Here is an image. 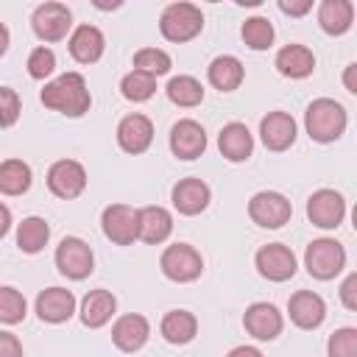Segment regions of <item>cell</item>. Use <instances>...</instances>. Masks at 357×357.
<instances>
[{
	"mask_svg": "<svg viewBox=\"0 0 357 357\" xmlns=\"http://www.w3.org/2000/svg\"><path fill=\"white\" fill-rule=\"evenodd\" d=\"M312 8V0H279V11L287 17H304Z\"/></svg>",
	"mask_w": 357,
	"mask_h": 357,
	"instance_id": "obj_41",
	"label": "cell"
},
{
	"mask_svg": "<svg viewBox=\"0 0 357 357\" xmlns=\"http://www.w3.org/2000/svg\"><path fill=\"white\" fill-rule=\"evenodd\" d=\"M153 142V123L151 117L139 114V112H131L126 114L120 123H117V145L126 151V153H145Z\"/></svg>",
	"mask_w": 357,
	"mask_h": 357,
	"instance_id": "obj_16",
	"label": "cell"
},
{
	"mask_svg": "<svg viewBox=\"0 0 357 357\" xmlns=\"http://www.w3.org/2000/svg\"><path fill=\"white\" fill-rule=\"evenodd\" d=\"M31 28L42 42H61L73 28V11L64 3H42L31 14Z\"/></svg>",
	"mask_w": 357,
	"mask_h": 357,
	"instance_id": "obj_8",
	"label": "cell"
},
{
	"mask_svg": "<svg viewBox=\"0 0 357 357\" xmlns=\"http://www.w3.org/2000/svg\"><path fill=\"white\" fill-rule=\"evenodd\" d=\"M340 301H343V307L346 310H357V273H349L346 279H343V284H340Z\"/></svg>",
	"mask_w": 357,
	"mask_h": 357,
	"instance_id": "obj_39",
	"label": "cell"
},
{
	"mask_svg": "<svg viewBox=\"0 0 357 357\" xmlns=\"http://www.w3.org/2000/svg\"><path fill=\"white\" fill-rule=\"evenodd\" d=\"M70 56L78 61V64H95L103 50H106V39H103V31L95 28V25H78L73 33H70Z\"/></svg>",
	"mask_w": 357,
	"mask_h": 357,
	"instance_id": "obj_22",
	"label": "cell"
},
{
	"mask_svg": "<svg viewBox=\"0 0 357 357\" xmlns=\"http://www.w3.org/2000/svg\"><path fill=\"white\" fill-rule=\"evenodd\" d=\"M100 229L114 245H131L139 240V209L128 204H109L100 212Z\"/></svg>",
	"mask_w": 357,
	"mask_h": 357,
	"instance_id": "obj_6",
	"label": "cell"
},
{
	"mask_svg": "<svg viewBox=\"0 0 357 357\" xmlns=\"http://www.w3.org/2000/svg\"><path fill=\"white\" fill-rule=\"evenodd\" d=\"M304 268L312 279L329 282L346 268V248L332 237H318L304 251Z\"/></svg>",
	"mask_w": 357,
	"mask_h": 357,
	"instance_id": "obj_4",
	"label": "cell"
},
{
	"mask_svg": "<svg viewBox=\"0 0 357 357\" xmlns=\"http://www.w3.org/2000/svg\"><path fill=\"white\" fill-rule=\"evenodd\" d=\"M20 112H22L20 95L11 86H0V128L14 126L20 120Z\"/></svg>",
	"mask_w": 357,
	"mask_h": 357,
	"instance_id": "obj_38",
	"label": "cell"
},
{
	"mask_svg": "<svg viewBox=\"0 0 357 357\" xmlns=\"http://www.w3.org/2000/svg\"><path fill=\"white\" fill-rule=\"evenodd\" d=\"M346 123H349L346 109L332 98H315L304 112V128L310 139L321 145L340 139L346 131Z\"/></svg>",
	"mask_w": 357,
	"mask_h": 357,
	"instance_id": "obj_2",
	"label": "cell"
},
{
	"mask_svg": "<svg viewBox=\"0 0 357 357\" xmlns=\"http://www.w3.org/2000/svg\"><path fill=\"white\" fill-rule=\"evenodd\" d=\"M206 78H209V84H212L215 89H220V92H234V89L243 84L245 70H243V61H240L237 56L223 53V56H215V59L209 61Z\"/></svg>",
	"mask_w": 357,
	"mask_h": 357,
	"instance_id": "obj_26",
	"label": "cell"
},
{
	"mask_svg": "<svg viewBox=\"0 0 357 357\" xmlns=\"http://www.w3.org/2000/svg\"><path fill=\"white\" fill-rule=\"evenodd\" d=\"M170 151L176 159H184V162H192L198 159L204 151H206V131L198 120H178L173 123L170 128Z\"/></svg>",
	"mask_w": 357,
	"mask_h": 357,
	"instance_id": "obj_13",
	"label": "cell"
},
{
	"mask_svg": "<svg viewBox=\"0 0 357 357\" xmlns=\"http://www.w3.org/2000/svg\"><path fill=\"white\" fill-rule=\"evenodd\" d=\"M0 357H22V343L17 335L0 329Z\"/></svg>",
	"mask_w": 357,
	"mask_h": 357,
	"instance_id": "obj_40",
	"label": "cell"
},
{
	"mask_svg": "<svg viewBox=\"0 0 357 357\" xmlns=\"http://www.w3.org/2000/svg\"><path fill=\"white\" fill-rule=\"evenodd\" d=\"M50 240V226L45 218H25L20 226H17V248L22 254H39Z\"/></svg>",
	"mask_w": 357,
	"mask_h": 357,
	"instance_id": "obj_30",
	"label": "cell"
},
{
	"mask_svg": "<svg viewBox=\"0 0 357 357\" xmlns=\"http://www.w3.org/2000/svg\"><path fill=\"white\" fill-rule=\"evenodd\" d=\"M173 231V215L165 206H142L139 209V240L148 245H159Z\"/></svg>",
	"mask_w": 357,
	"mask_h": 357,
	"instance_id": "obj_27",
	"label": "cell"
},
{
	"mask_svg": "<svg viewBox=\"0 0 357 357\" xmlns=\"http://www.w3.org/2000/svg\"><path fill=\"white\" fill-rule=\"evenodd\" d=\"M293 215L290 201L276 190L254 192L248 201V218L262 229H282Z\"/></svg>",
	"mask_w": 357,
	"mask_h": 357,
	"instance_id": "obj_9",
	"label": "cell"
},
{
	"mask_svg": "<svg viewBox=\"0 0 357 357\" xmlns=\"http://www.w3.org/2000/svg\"><path fill=\"white\" fill-rule=\"evenodd\" d=\"M159 268L170 282L187 284V282H195L204 273V257L190 243H173L162 251Z\"/></svg>",
	"mask_w": 357,
	"mask_h": 357,
	"instance_id": "obj_5",
	"label": "cell"
},
{
	"mask_svg": "<svg viewBox=\"0 0 357 357\" xmlns=\"http://www.w3.org/2000/svg\"><path fill=\"white\" fill-rule=\"evenodd\" d=\"M148 337H151V324H148V318L139 315V312H126V315H120V318L114 321V326H112V343H114L120 351H126V354L139 351V349L148 343Z\"/></svg>",
	"mask_w": 357,
	"mask_h": 357,
	"instance_id": "obj_17",
	"label": "cell"
},
{
	"mask_svg": "<svg viewBox=\"0 0 357 357\" xmlns=\"http://www.w3.org/2000/svg\"><path fill=\"white\" fill-rule=\"evenodd\" d=\"M354 22V3L351 0H324L318 6V25L329 36H343Z\"/></svg>",
	"mask_w": 357,
	"mask_h": 357,
	"instance_id": "obj_25",
	"label": "cell"
},
{
	"mask_svg": "<svg viewBox=\"0 0 357 357\" xmlns=\"http://www.w3.org/2000/svg\"><path fill=\"white\" fill-rule=\"evenodd\" d=\"M114 312H117V298H114L109 290H103V287L89 290V293L84 296V301H81V310H78L81 324H84L86 329H100V326H106Z\"/></svg>",
	"mask_w": 357,
	"mask_h": 357,
	"instance_id": "obj_23",
	"label": "cell"
},
{
	"mask_svg": "<svg viewBox=\"0 0 357 357\" xmlns=\"http://www.w3.org/2000/svg\"><path fill=\"white\" fill-rule=\"evenodd\" d=\"M273 64H276V70H279L284 78L298 81V78L312 75V70H315V56H312V50H310L307 45L290 42V45H284V47L276 53Z\"/></svg>",
	"mask_w": 357,
	"mask_h": 357,
	"instance_id": "obj_24",
	"label": "cell"
},
{
	"mask_svg": "<svg viewBox=\"0 0 357 357\" xmlns=\"http://www.w3.org/2000/svg\"><path fill=\"white\" fill-rule=\"evenodd\" d=\"M33 181L31 165L22 159H6L0 162V195H22L28 192Z\"/></svg>",
	"mask_w": 357,
	"mask_h": 357,
	"instance_id": "obj_29",
	"label": "cell"
},
{
	"mask_svg": "<svg viewBox=\"0 0 357 357\" xmlns=\"http://www.w3.org/2000/svg\"><path fill=\"white\" fill-rule=\"evenodd\" d=\"M8 42H11V33H8V28L0 22V59L6 56V50H8Z\"/></svg>",
	"mask_w": 357,
	"mask_h": 357,
	"instance_id": "obj_45",
	"label": "cell"
},
{
	"mask_svg": "<svg viewBox=\"0 0 357 357\" xmlns=\"http://www.w3.org/2000/svg\"><path fill=\"white\" fill-rule=\"evenodd\" d=\"M159 332L167 343L187 346L198 335V318L190 310H170V312H165V318L159 324Z\"/></svg>",
	"mask_w": 357,
	"mask_h": 357,
	"instance_id": "obj_28",
	"label": "cell"
},
{
	"mask_svg": "<svg viewBox=\"0 0 357 357\" xmlns=\"http://www.w3.org/2000/svg\"><path fill=\"white\" fill-rule=\"evenodd\" d=\"M25 315H28V301H25V296H22L17 287L3 284V287H0V324L14 326V324H22Z\"/></svg>",
	"mask_w": 357,
	"mask_h": 357,
	"instance_id": "obj_34",
	"label": "cell"
},
{
	"mask_svg": "<svg viewBox=\"0 0 357 357\" xmlns=\"http://www.w3.org/2000/svg\"><path fill=\"white\" fill-rule=\"evenodd\" d=\"M243 326L257 340H276L284 329V318L271 301H254L243 315Z\"/></svg>",
	"mask_w": 357,
	"mask_h": 357,
	"instance_id": "obj_15",
	"label": "cell"
},
{
	"mask_svg": "<svg viewBox=\"0 0 357 357\" xmlns=\"http://www.w3.org/2000/svg\"><path fill=\"white\" fill-rule=\"evenodd\" d=\"M287 315L298 329H318L326 318V301L312 290H296L287 301Z\"/></svg>",
	"mask_w": 357,
	"mask_h": 357,
	"instance_id": "obj_20",
	"label": "cell"
},
{
	"mask_svg": "<svg viewBox=\"0 0 357 357\" xmlns=\"http://www.w3.org/2000/svg\"><path fill=\"white\" fill-rule=\"evenodd\" d=\"M170 67H173V61H170V56H167L162 47H139V50L134 53V70L148 73V75H153V78L170 73Z\"/></svg>",
	"mask_w": 357,
	"mask_h": 357,
	"instance_id": "obj_35",
	"label": "cell"
},
{
	"mask_svg": "<svg viewBox=\"0 0 357 357\" xmlns=\"http://www.w3.org/2000/svg\"><path fill=\"white\" fill-rule=\"evenodd\" d=\"M204 31V14L195 3H170L159 17V33L167 42H190Z\"/></svg>",
	"mask_w": 357,
	"mask_h": 357,
	"instance_id": "obj_3",
	"label": "cell"
},
{
	"mask_svg": "<svg viewBox=\"0 0 357 357\" xmlns=\"http://www.w3.org/2000/svg\"><path fill=\"white\" fill-rule=\"evenodd\" d=\"M329 357H357V329L354 326H340L329 335L326 343Z\"/></svg>",
	"mask_w": 357,
	"mask_h": 357,
	"instance_id": "obj_37",
	"label": "cell"
},
{
	"mask_svg": "<svg viewBox=\"0 0 357 357\" xmlns=\"http://www.w3.org/2000/svg\"><path fill=\"white\" fill-rule=\"evenodd\" d=\"M226 357H262V351L257 346H234Z\"/></svg>",
	"mask_w": 357,
	"mask_h": 357,
	"instance_id": "obj_43",
	"label": "cell"
},
{
	"mask_svg": "<svg viewBox=\"0 0 357 357\" xmlns=\"http://www.w3.org/2000/svg\"><path fill=\"white\" fill-rule=\"evenodd\" d=\"M56 268L61 276L81 282L95 271V254L89 248V243H84L81 237H64L56 245Z\"/></svg>",
	"mask_w": 357,
	"mask_h": 357,
	"instance_id": "obj_7",
	"label": "cell"
},
{
	"mask_svg": "<svg viewBox=\"0 0 357 357\" xmlns=\"http://www.w3.org/2000/svg\"><path fill=\"white\" fill-rule=\"evenodd\" d=\"M120 92H123V98L131 100V103H145V100H151L153 92H156V78L148 75V73L131 70V73H126V75L120 78Z\"/></svg>",
	"mask_w": 357,
	"mask_h": 357,
	"instance_id": "obj_32",
	"label": "cell"
},
{
	"mask_svg": "<svg viewBox=\"0 0 357 357\" xmlns=\"http://www.w3.org/2000/svg\"><path fill=\"white\" fill-rule=\"evenodd\" d=\"M25 67H28V75H31V78L45 81V78H50L53 70H56V53H53L50 47L39 45V47H33V50L28 53Z\"/></svg>",
	"mask_w": 357,
	"mask_h": 357,
	"instance_id": "obj_36",
	"label": "cell"
},
{
	"mask_svg": "<svg viewBox=\"0 0 357 357\" xmlns=\"http://www.w3.org/2000/svg\"><path fill=\"white\" fill-rule=\"evenodd\" d=\"M39 100L45 109H53L64 117H84L92 106V95L86 86V78L75 70L56 75L53 81H47L39 92Z\"/></svg>",
	"mask_w": 357,
	"mask_h": 357,
	"instance_id": "obj_1",
	"label": "cell"
},
{
	"mask_svg": "<svg viewBox=\"0 0 357 357\" xmlns=\"http://www.w3.org/2000/svg\"><path fill=\"white\" fill-rule=\"evenodd\" d=\"M218 148L220 156L229 162H245L254 153V134L248 131L245 123H226L218 134Z\"/></svg>",
	"mask_w": 357,
	"mask_h": 357,
	"instance_id": "obj_21",
	"label": "cell"
},
{
	"mask_svg": "<svg viewBox=\"0 0 357 357\" xmlns=\"http://www.w3.org/2000/svg\"><path fill=\"white\" fill-rule=\"evenodd\" d=\"M165 92H167L170 103L181 106V109H192V106H198L204 100V86H201V81L195 75H173L167 81Z\"/></svg>",
	"mask_w": 357,
	"mask_h": 357,
	"instance_id": "obj_31",
	"label": "cell"
},
{
	"mask_svg": "<svg viewBox=\"0 0 357 357\" xmlns=\"http://www.w3.org/2000/svg\"><path fill=\"white\" fill-rule=\"evenodd\" d=\"M257 271L268 282H287L296 276V254L284 243H268L254 257Z\"/></svg>",
	"mask_w": 357,
	"mask_h": 357,
	"instance_id": "obj_12",
	"label": "cell"
},
{
	"mask_svg": "<svg viewBox=\"0 0 357 357\" xmlns=\"http://www.w3.org/2000/svg\"><path fill=\"white\" fill-rule=\"evenodd\" d=\"M296 134H298L296 120L287 112H268L259 120V137H262V145L268 151H276V153L287 151L296 142Z\"/></svg>",
	"mask_w": 357,
	"mask_h": 357,
	"instance_id": "obj_18",
	"label": "cell"
},
{
	"mask_svg": "<svg viewBox=\"0 0 357 357\" xmlns=\"http://www.w3.org/2000/svg\"><path fill=\"white\" fill-rule=\"evenodd\" d=\"M240 36H243V42L251 50H268L273 45L276 31H273V25H271L268 17H248L243 22V28H240Z\"/></svg>",
	"mask_w": 357,
	"mask_h": 357,
	"instance_id": "obj_33",
	"label": "cell"
},
{
	"mask_svg": "<svg viewBox=\"0 0 357 357\" xmlns=\"http://www.w3.org/2000/svg\"><path fill=\"white\" fill-rule=\"evenodd\" d=\"M47 190L61 198V201H73L86 190V170L81 162L75 159H59L50 165L47 170Z\"/></svg>",
	"mask_w": 357,
	"mask_h": 357,
	"instance_id": "obj_10",
	"label": "cell"
},
{
	"mask_svg": "<svg viewBox=\"0 0 357 357\" xmlns=\"http://www.w3.org/2000/svg\"><path fill=\"white\" fill-rule=\"evenodd\" d=\"M33 307L42 324H64L75 315V296L67 287H47L36 296Z\"/></svg>",
	"mask_w": 357,
	"mask_h": 357,
	"instance_id": "obj_19",
	"label": "cell"
},
{
	"mask_svg": "<svg viewBox=\"0 0 357 357\" xmlns=\"http://www.w3.org/2000/svg\"><path fill=\"white\" fill-rule=\"evenodd\" d=\"M8 229H11V209L0 201V240L8 234Z\"/></svg>",
	"mask_w": 357,
	"mask_h": 357,
	"instance_id": "obj_44",
	"label": "cell"
},
{
	"mask_svg": "<svg viewBox=\"0 0 357 357\" xmlns=\"http://www.w3.org/2000/svg\"><path fill=\"white\" fill-rule=\"evenodd\" d=\"M343 86H346V92L357 95V64H354V61H351V64L346 67V73H343Z\"/></svg>",
	"mask_w": 357,
	"mask_h": 357,
	"instance_id": "obj_42",
	"label": "cell"
},
{
	"mask_svg": "<svg viewBox=\"0 0 357 357\" xmlns=\"http://www.w3.org/2000/svg\"><path fill=\"white\" fill-rule=\"evenodd\" d=\"M170 201H173V206H176L178 215L192 218V215H201V212L209 206L212 190H209L206 181H201V178H195V176L178 178V181L173 184V190H170Z\"/></svg>",
	"mask_w": 357,
	"mask_h": 357,
	"instance_id": "obj_14",
	"label": "cell"
},
{
	"mask_svg": "<svg viewBox=\"0 0 357 357\" xmlns=\"http://www.w3.org/2000/svg\"><path fill=\"white\" fill-rule=\"evenodd\" d=\"M307 218L318 229H337L346 218V198L337 190H315L307 198Z\"/></svg>",
	"mask_w": 357,
	"mask_h": 357,
	"instance_id": "obj_11",
	"label": "cell"
}]
</instances>
